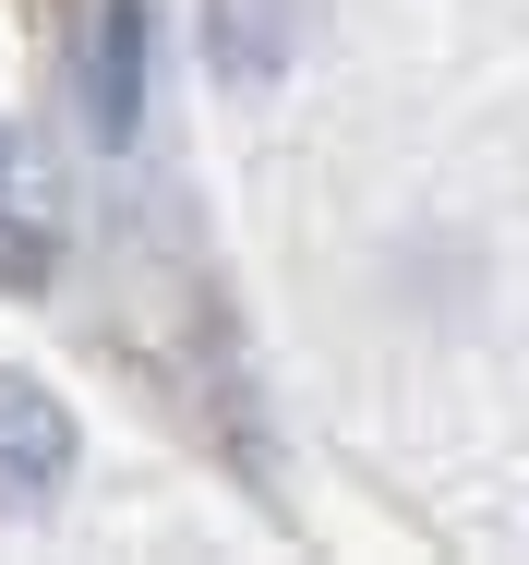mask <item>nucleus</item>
<instances>
[{"mask_svg": "<svg viewBox=\"0 0 529 565\" xmlns=\"http://www.w3.org/2000/svg\"><path fill=\"white\" fill-rule=\"evenodd\" d=\"M61 481H73V409H61L36 373L0 361V518L61 505Z\"/></svg>", "mask_w": 529, "mask_h": 565, "instance_id": "f257e3e1", "label": "nucleus"}, {"mask_svg": "<svg viewBox=\"0 0 529 565\" xmlns=\"http://www.w3.org/2000/svg\"><path fill=\"white\" fill-rule=\"evenodd\" d=\"M145 49H157V12L145 0H108L97 12V73H85L97 145H133V120H145Z\"/></svg>", "mask_w": 529, "mask_h": 565, "instance_id": "f03ea898", "label": "nucleus"}, {"mask_svg": "<svg viewBox=\"0 0 529 565\" xmlns=\"http://www.w3.org/2000/svg\"><path fill=\"white\" fill-rule=\"evenodd\" d=\"M205 36H216V73H289V0H205Z\"/></svg>", "mask_w": 529, "mask_h": 565, "instance_id": "7ed1b4c3", "label": "nucleus"}, {"mask_svg": "<svg viewBox=\"0 0 529 565\" xmlns=\"http://www.w3.org/2000/svg\"><path fill=\"white\" fill-rule=\"evenodd\" d=\"M49 265H61V241L24 217H0V289H49Z\"/></svg>", "mask_w": 529, "mask_h": 565, "instance_id": "20e7f679", "label": "nucleus"}, {"mask_svg": "<svg viewBox=\"0 0 529 565\" xmlns=\"http://www.w3.org/2000/svg\"><path fill=\"white\" fill-rule=\"evenodd\" d=\"M0 181H12V132H0Z\"/></svg>", "mask_w": 529, "mask_h": 565, "instance_id": "39448f33", "label": "nucleus"}]
</instances>
